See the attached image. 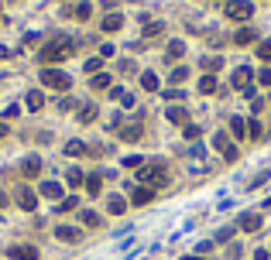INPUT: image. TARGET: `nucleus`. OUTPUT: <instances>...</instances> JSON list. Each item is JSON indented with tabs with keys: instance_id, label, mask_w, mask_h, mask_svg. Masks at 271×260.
<instances>
[{
	"instance_id": "f257e3e1",
	"label": "nucleus",
	"mask_w": 271,
	"mask_h": 260,
	"mask_svg": "<svg viewBox=\"0 0 271 260\" xmlns=\"http://www.w3.org/2000/svg\"><path fill=\"white\" fill-rule=\"evenodd\" d=\"M72 48H76V41H72L69 34H55V38L41 48V55H38V59H41V65H45V68H48V65L69 59V55H72Z\"/></svg>"
},
{
	"instance_id": "f03ea898",
	"label": "nucleus",
	"mask_w": 271,
	"mask_h": 260,
	"mask_svg": "<svg viewBox=\"0 0 271 260\" xmlns=\"http://www.w3.org/2000/svg\"><path fill=\"white\" fill-rule=\"evenodd\" d=\"M165 168H168L165 161H144V168H137V178H141L148 189H158V185L168 182V171H165Z\"/></svg>"
},
{
	"instance_id": "7ed1b4c3",
	"label": "nucleus",
	"mask_w": 271,
	"mask_h": 260,
	"mask_svg": "<svg viewBox=\"0 0 271 260\" xmlns=\"http://www.w3.org/2000/svg\"><path fill=\"white\" fill-rule=\"evenodd\" d=\"M41 86H48V89H59V93H69L72 79H69L66 72H59V68H41Z\"/></svg>"
},
{
	"instance_id": "20e7f679",
	"label": "nucleus",
	"mask_w": 271,
	"mask_h": 260,
	"mask_svg": "<svg viewBox=\"0 0 271 260\" xmlns=\"http://www.w3.org/2000/svg\"><path fill=\"white\" fill-rule=\"evenodd\" d=\"M213 147L220 151V158H223V161H237V144H233L223 130H220V133H213Z\"/></svg>"
},
{
	"instance_id": "39448f33",
	"label": "nucleus",
	"mask_w": 271,
	"mask_h": 260,
	"mask_svg": "<svg viewBox=\"0 0 271 260\" xmlns=\"http://www.w3.org/2000/svg\"><path fill=\"white\" fill-rule=\"evenodd\" d=\"M251 14H254V3H247V0H230L227 3V17L230 21H251Z\"/></svg>"
},
{
	"instance_id": "423d86ee",
	"label": "nucleus",
	"mask_w": 271,
	"mask_h": 260,
	"mask_svg": "<svg viewBox=\"0 0 271 260\" xmlns=\"http://www.w3.org/2000/svg\"><path fill=\"white\" fill-rule=\"evenodd\" d=\"M251 79H254V75H251V68H237V72H233V86H237L244 96H254V86H251Z\"/></svg>"
},
{
	"instance_id": "0eeeda50",
	"label": "nucleus",
	"mask_w": 271,
	"mask_h": 260,
	"mask_svg": "<svg viewBox=\"0 0 271 260\" xmlns=\"http://www.w3.org/2000/svg\"><path fill=\"white\" fill-rule=\"evenodd\" d=\"M237 226H240L244 233H258V229H261V216H258V212H244V216L237 219Z\"/></svg>"
},
{
	"instance_id": "6e6552de",
	"label": "nucleus",
	"mask_w": 271,
	"mask_h": 260,
	"mask_svg": "<svg viewBox=\"0 0 271 260\" xmlns=\"http://www.w3.org/2000/svg\"><path fill=\"white\" fill-rule=\"evenodd\" d=\"M17 205H21L24 212H35V205H38V195L31 192V189H21V192H17Z\"/></svg>"
},
{
	"instance_id": "1a4fd4ad",
	"label": "nucleus",
	"mask_w": 271,
	"mask_h": 260,
	"mask_svg": "<svg viewBox=\"0 0 271 260\" xmlns=\"http://www.w3.org/2000/svg\"><path fill=\"white\" fill-rule=\"evenodd\" d=\"M38 171H41V158H35V154H31V158H24V161H21V175H24V178H35Z\"/></svg>"
},
{
	"instance_id": "9d476101",
	"label": "nucleus",
	"mask_w": 271,
	"mask_h": 260,
	"mask_svg": "<svg viewBox=\"0 0 271 260\" xmlns=\"http://www.w3.org/2000/svg\"><path fill=\"white\" fill-rule=\"evenodd\" d=\"M127 205H131V202H127L124 195H110V198H107V209H110V216H124V212H127Z\"/></svg>"
},
{
	"instance_id": "9b49d317",
	"label": "nucleus",
	"mask_w": 271,
	"mask_h": 260,
	"mask_svg": "<svg viewBox=\"0 0 271 260\" xmlns=\"http://www.w3.org/2000/svg\"><path fill=\"white\" fill-rule=\"evenodd\" d=\"M151 198H155V189L141 185V189H134V192H131V205H148Z\"/></svg>"
},
{
	"instance_id": "f8f14e48",
	"label": "nucleus",
	"mask_w": 271,
	"mask_h": 260,
	"mask_svg": "<svg viewBox=\"0 0 271 260\" xmlns=\"http://www.w3.org/2000/svg\"><path fill=\"white\" fill-rule=\"evenodd\" d=\"M7 257H14V260H38V250H35V247H10Z\"/></svg>"
},
{
	"instance_id": "ddd939ff",
	"label": "nucleus",
	"mask_w": 271,
	"mask_h": 260,
	"mask_svg": "<svg viewBox=\"0 0 271 260\" xmlns=\"http://www.w3.org/2000/svg\"><path fill=\"white\" fill-rule=\"evenodd\" d=\"M55 236H59L62 243H79V229H76V226H59Z\"/></svg>"
},
{
	"instance_id": "4468645a",
	"label": "nucleus",
	"mask_w": 271,
	"mask_h": 260,
	"mask_svg": "<svg viewBox=\"0 0 271 260\" xmlns=\"http://www.w3.org/2000/svg\"><path fill=\"white\" fill-rule=\"evenodd\" d=\"M141 133H144V124H141V120H134V124H127V127L120 130V137H124V140H137Z\"/></svg>"
},
{
	"instance_id": "2eb2a0df",
	"label": "nucleus",
	"mask_w": 271,
	"mask_h": 260,
	"mask_svg": "<svg viewBox=\"0 0 271 260\" xmlns=\"http://www.w3.org/2000/svg\"><path fill=\"white\" fill-rule=\"evenodd\" d=\"M120 24H124V17H120V14H107V17H103V31H107V34L120 31Z\"/></svg>"
},
{
	"instance_id": "dca6fc26",
	"label": "nucleus",
	"mask_w": 271,
	"mask_h": 260,
	"mask_svg": "<svg viewBox=\"0 0 271 260\" xmlns=\"http://www.w3.org/2000/svg\"><path fill=\"white\" fill-rule=\"evenodd\" d=\"M168 120L186 127V124H189V113H186V106H172V110H168Z\"/></svg>"
},
{
	"instance_id": "f3484780",
	"label": "nucleus",
	"mask_w": 271,
	"mask_h": 260,
	"mask_svg": "<svg viewBox=\"0 0 271 260\" xmlns=\"http://www.w3.org/2000/svg\"><path fill=\"white\" fill-rule=\"evenodd\" d=\"M254 38H258V34H254V31H251V28H240V31H237V34H233V45H251V41H254Z\"/></svg>"
},
{
	"instance_id": "a211bd4d",
	"label": "nucleus",
	"mask_w": 271,
	"mask_h": 260,
	"mask_svg": "<svg viewBox=\"0 0 271 260\" xmlns=\"http://www.w3.org/2000/svg\"><path fill=\"white\" fill-rule=\"evenodd\" d=\"M141 86H144L148 93H158V75H155V72H141Z\"/></svg>"
},
{
	"instance_id": "6ab92c4d",
	"label": "nucleus",
	"mask_w": 271,
	"mask_h": 260,
	"mask_svg": "<svg viewBox=\"0 0 271 260\" xmlns=\"http://www.w3.org/2000/svg\"><path fill=\"white\" fill-rule=\"evenodd\" d=\"M41 106H45V93L31 89V93H28V110H41Z\"/></svg>"
},
{
	"instance_id": "aec40b11",
	"label": "nucleus",
	"mask_w": 271,
	"mask_h": 260,
	"mask_svg": "<svg viewBox=\"0 0 271 260\" xmlns=\"http://www.w3.org/2000/svg\"><path fill=\"white\" fill-rule=\"evenodd\" d=\"M230 130H233V137H237V140H244V137H247V124H244L240 117H233V120H230Z\"/></svg>"
},
{
	"instance_id": "412c9836",
	"label": "nucleus",
	"mask_w": 271,
	"mask_h": 260,
	"mask_svg": "<svg viewBox=\"0 0 271 260\" xmlns=\"http://www.w3.org/2000/svg\"><path fill=\"white\" fill-rule=\"evenodd\" d=\"M89 86H93V89H110V86H114V79H110V75H107V72H103V75H100V72H96V75H93V82H89Z\"/></svg>"
},
{
	"instance_id": "4be33fe9",
	"label": "nucleus",
	"mask_w": 271,
	"mask_h": 260,
	"mask_svg": "<svg viewBox=\"0 0 271 260\" xmlns=\"http://www.w3.org/2000/svg\"><path fill=\"white\" fill-rule=\"evenodd\" d=\"M41 195H48V198H59V195H62V185H59V182H45V185H41Z\"/></svg>"
},
{
	"instance_id": "5701e85b",
	"label": "nucleus",
	"mask_w": 271,
	"mask_h": 260,
	"mask_svg": "<svg viewBox=\"0 0 271 260\" xmlns=\"http://www.w3.org/2000/svg\"><path fill=\"white\" fill-rule=\"evenodd\" d=\"M186 55V41H168V59H182Z\"/></svg>"
},
{
	"instance_id": "b1692460",
	"label": "nucleus",
	"mask_w": 271,
	"mask_h": 260,
	"mask_svg": "<svg viewBox=\"0 0 271 260\" xmlns=\"http://www.w3.org/2000/svg\"><path fill=\"white\" fill-rule=\"evenodd\" d=\"M66 182H69V185H76V189H79V185H86V178H82V171H79V168H69Z\"/></svg>"
},
{
	"instance_id": "393cba45",
	"label": "nucleus",
	"mask_w": 271,
	"mask_h": 260,
	"mask_svg": "<svg viewBox=\"0 0 271 260\" xmlns=\"http://www.w3.org/2000/svg\"><path fill=\"white\" fill-rule=\"evenodd\" d=\"M66 154H69V158H79V154H86V144H79V140H69V144H66Z\"/></svg>"
},
{
	"instance_id": "a878e982",
	"label": "nucleus",
	"mask_w": 271,
	"mask_h": 260,
	"mask_svg": "<svg viewBox=\"0 0 271 260\" xmlns=\"http://www.w3.org/2000/svg\"><path fill=\"white\" fill-rule=\"evenodd\" d=\"M100 185H103V178H100V175H89V178H86V192H89V195H100Z\"/></svg>"
},
{
	"instance_id": "bb28decb",
	"label": "nucleus",
	"mask_w": 271,
	"mask_h": 260,
	"mask_svg": "<svg viewBox=\"0 0 271 260\" xmlns=\"http://www.w3.org/2000/svg\"><path fill=\"white\" fill-rule=\"evenodd\" d=\"M79 120H82V124H93V120H96V106H93V103H86V106H82V113H79Z\"/></svg>"
},
{
	"instance_id": "cd10ccee",
	"label": "nucleus",
	"mask_w": 271,
	"mask_h": 260,
	"mask_svg": "<svg viewBox=\"0 0 271 260\" xmlns=\"http://www.w3.org/2000/svg\"><path fill=\"white\" fill-rule=\"evenodd\" d=\"M213 89H216V79H213V75H203V79H199V93H206V96H209Z\"/></svg>"
},
{
	"instance_id": "c85d7f7f",
	"label": "nucleus",
	"mask_w": 271,
	"mask_h": 260,
	"mask_svg": "<svg viewBox=\"0 0 271 260\" xmlns=\"http://www.w3.org/2000/svg\"><path fill=\"white\" fill-rule=\"evenodd\" d=\"M161 31H165V28H161V24H155V21H148V24H144V38H158Z\"/></svg>"
},
{
	"instance_id": "c756f323",
	"label": "nucleus",
	"mask_w": 271,
	"mask_h": 260,
	"mask_svg": "<svg viewBox=\"0 0 271 260\" xmlns=\"http://www.w3.org/2000/svg\"><path fill=\"white\" fill-rule=\"evenodd\" d=\"M186 79H189V68L186 65H175L172 68V82H186Z\"/></svg>"
},
{
	"instance_id": "7c9ffc66",
	"label": "nucleus",
	"mask_w": 271,
	"mask_h": 260,
	"mask_svg": "<svg viewBox=\"0 0 271 260\" xmlns=\"http://www.w3.org/2000/svg\"><path fill=\"white\" fill-rule=\"evenodd\" d=\"M233 229H237V226H223V229H220V233L213 236V243H227V240L233 236Z\"/></svg>"
},
{
	"instance_id": "2f4dec72",
	"label": "nucleus",
	"mask_w": 271,
	"mask_h": 260,
	"mask_svg": "<svg viewBox=\"0 0 271 260\" xmlns=\"http://www.w3.org/2000/svg\"><path fill=\"white\" fill-rule=\"evenodd\" d=\"M165 99H168V103H182L186 93H182V89H165Z\"/></svg>"
},
{
	"instance_id": "473e14b6",
	"label": "nucleus",
	"mask_w": 271,
	"mask_h": 260,
	"mask_svg": "<svg viewBox=\"0 0 271 260\" xmlns=\"http://www.w3.org/2000/svg\"><path fill=\"white\" fill-rule=\"evenodd\" d=\"M261 133H265V127H261L258 120H251V124H247V137H254V140H258Z\"/></svg>"
},
{
	"instance_id": "72a5a7b5",
	"label": "nucleus",
	"mask_w": 271,
	"mask_h": 260,
	"mask_svg": "<svg viewBox=\"0 0 271 260\" xmlns=\"http://www.w3.org/2000/svg\"><path fill=\"white\" fill-rule=\"evenodd\" d=\"M258 59L271 62V41H261V45H258Z\"/></svg>"
},
{
	"instance_id": "f704fd0d",
	"label": "nucleus",
	"mask_w": 271,
	"mask_h": 260,
	"mask_svg": "<svg viewBox=\"0 0 271 260\" xmlns=\"http://www.w3.org/2000/svg\"><path fill=\"white\" fill-rule=\"evenodd\" d=\"M89 14H93L89 3H79V7H76V17H79V21H89Z\"/></svg>"
},
{
	"instance_id": "c9c22d12",
	"label": "nucleus",
	"mask_w": 271,
	"mask_h": 260,
	"mask_svg": "<svg viewBox=\"0 0 271 260\" xmlns=\"http://www.w3.org/2000/svg\"><path fill=\"white\" fill-rule=\"evenodd\" d=\"M76 202H79L76 195H69V198H62V202H59V212H69V209H76Z\"/></svg>"
},
{
	"instance_id": "e433bc0d",
	"label": "nucleus",
	"mask_w": 271,
	"mask_h": 260,
	"mask_svg": "<svg viewBox=\"0 0 271 260\" xmlns=\"http://www.w3.org/2000/svg\"><path fill=\"white\" fill-rule=\"evenodd\" d=\"M79 219H82V223H86V226H100V216H96V212H82V216H79Z\"/></svg>"
},
{
	"instance_id": "4c0bfd02",
	"label": "nucleus",
	"mask_w": 271,
	"mask_h": 260,
	"mask_svg": "<svg viewBox=\"0 0 271 260\" xmlns=\"http://www.w3.org/2000/svg\"><path fill=\"white\" fill-rule=\"evenodd\" d=\"M220 65H223V59H203V68H206V72H216Z\"/></svg>"
},
{
	"instance_id": "58836bf2",
	"label": "nucleus",
	"mask_w": 271,
	"mask_h": 260,
	"mask_svg": "<svg viewBox=\"0 0 271 260\" xmlns=\"http://www.w3.org/2000/svg\"><path fill=\"white\" fill-rule=\"evenodd\" d=\"M141 164H144V158H137V154L124 158V168H141Z\"/></svg>"
},
{
	"instance_id": "ea45409f",
	"label": "nucleus",
	"mask_w": 271,
	"mask_h": 260,
	"mask_svg": "<svg viewBox=\"0 0 271 260\" xmlns=\"http://www.w3.org/2000/svg\"><path fill=\"white\" fill-rule=\"evenodd\" d=\"M100 65H103V59H89V62H86V72H93V75H96V72H100Z\"/></svg>"
},
{
	"instance_id": "a19ab883",
	"label": "nucleus",
	"mask_w": 271,
	"mask_h": 260,
	"mask_svg": "<svg viewBox=\"0 0 271 260\" xmlns=\"http://www.w3.org/2000/svg\"><path fill=\"white\" fill-rule=\"evenodd\" d=\"M186 137H189V140L199 137V127H196V124H186Z\"/></svg>"
},
{
	"instance_id": "79ce46f5",
	"label": "nucleus",
	"mask_w": 271,
	"mask_h": 260,
	"mask_svg": "<svg viewBox=\"0 0 271 260\" xmlns=\"http://www.w3.org/2000/svg\"><path fill=\"white\" fill-rule=\"evenodd\" d=\"M258 79H261V86H271V68H261V75H258Z\"/></svg>"
},
{
	"instance_id": "37998d69",
	"label": "nucleus",
	"mask_w": 271,
	"mask_h": 260,
	"mask_svg": "<svg viewBox=\"0 0 271 260\" xmlns=\"http://www.w3.org/2000/svg\"><path fill=\"white\" fill-rule=\"evenodd\" d=\"M7 137V120H0V140Z\"/></svg>"
},
{
	"instance_id": "c03bdc74",
	"label": "nucleus",
	"mask_w": 271,
	"mask_h": 260,
	"mask_svg": "<svg viewBox=\"0 0 271 260\" xmlns=\"http://www.w3.org/2000/svg\"><path fill=\"white\" fill-rule=\"evenodd\" d=\"M254 260H268V250H258V254H254Z\"/></svg>"
},
{
	"instance_id": "a18cd8bd",
	"label": "nucleus",
	"mask_w": 271,
	"mask_h": 260,
	"mask_svg": "<svg viewBox=\"0 0 271 260\" xmlns=\"http://www.w3.org/2000/svg\"><path fill=\"white\" fill-rule=\"evenodd\" d=\"M3 205H7V195H3V192H0V209H3Z\"/></svg>"
},
{
	"instance_id": "49530a36",
	"label": "nucleus",
	"mask_w": 271,
	"mask_h": 260,
	"mask_svg": "<svg viewBox=\"0 0 271 260\" xmlns=\"http://www.w3.org/2000/svg\"><path fill=\"white\" fill-rule=\"evenodd\" d=\"M182 260H203V257H182Z\"/></svg>"
}]
</instances>
